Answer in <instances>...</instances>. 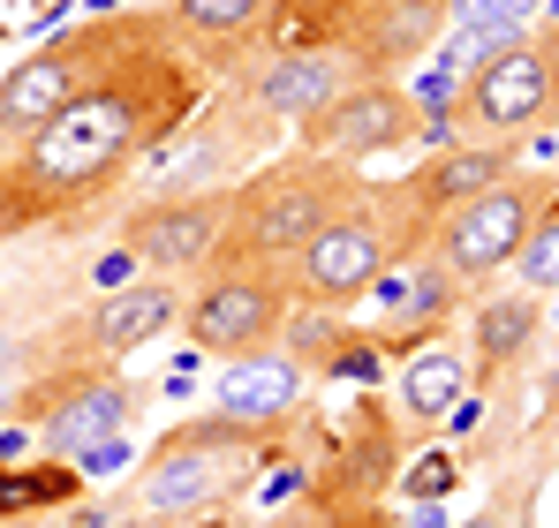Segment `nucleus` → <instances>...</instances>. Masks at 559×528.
Segmentation results:
<instances>
[{"instance_id": "nucleus-28", "label": "nucleus", "mask_w": 559, "mask_h": 528, "mask_svg": "<svg viewBox=\"0 0 559 528\" xmlns=\"http://www.w3.org/2000/svg\"><path fill=\"white\" fill-rule=\"evenodd\" d=\"M38 528H121V521H114L106 506H61L53 521H38Z\"/></svg>"}, {"instance_id": "nucleus-21", "label": "nucleus", "mask_w": 559, "mask_h": 528, "mask_svg": "<svg viewBox=\"0 0 559 528\" xmlns=\"http://www.w3.org/2000/svg\"><path fill=\"white\" fill-rule=\"evenodd\" d=\"M454 483H462V460H454L447 445H431V453H424V460L401 476V499H408V506H439Z\"/></svg>"}, {"instance_id": "nucleus-30", "label": "nucleus", "mask_w": 559, "mask_h": 528, "mask_svg": "<svg viewBox=\"0 0 559 528\" xmlns=\"http://www.w3.org/2000/svg\"><path fill=\"white\" fill-rule=\"evenodd\" d=\"M476 416H484V400H476V393H468L462 408H454V416H447V431H454V439H468V431H476Z\"/></svg>"}, {"instance_id": "nucleus-18", "label": "nucleus", "mask_w": 559, "mask_h": 528, "mask_svg": "<svg viewBox=\"0 0 559 528\" xmlns=\"http://www.w3.org/2000/svg\"><path fill=\"white\" fill-rule=\"evenodd\" d=\"M393 468H401V439H393L385 408H378V400H364V408H356V423H348V445H341V476H333V491L364 506L371 491H385V483H393Z\"/></svg>"}, {"instance_id": "nucleus-27", "label": "nucleus", "mask_w": 559, "mask_h": 528, "mask_svg": "<svg viewBox=\"0 0 559 528\" xmlns=\"http://www.w3.org/2000/svg\"><path fill=\"white\" fill-rule=\"evenodd\" d=\"M31 453H38V431H31V423H8V431H0V468H23Z\"/></svg>"}, {"instance_id": "nucleus-11", "label": "nucleus", "mask_w": 559, "mask_h": 528, "mask_svg": "<svg viewBox=\"0 0 559 528\" xmlns=\"http://www.w3.org/2000/svg\"><path fill=\"white\" fill-rule=\"evenodd\" d=\"M227 212H235V196H212V189L159 196V204H144V212L121 219V250H136V264H152L159 279H175V272H189V264H204L219 250Z\"/></svg>"}, {"instance_id": "nucleus-23", "label": "nucleus", "mask_w": 559, "mask_h": 528, "mask_svg": "<svg viewBox=\"0 0 559 528\" xmlns=\"http://www.w3.org/2000/svg\"><path fill=\"white\" fill-rule=\"evenodd\" d=\"M537 8L545 0H447L454 23H491V31H522V23H537Z\"/></svg>"}, {"instance_id": "nucleus-34", "label": "nucleus", "mask_w": 559, "mask_h": 528, "mask_svg": "<svg viewBox=\"0 0 559 528\" xmlns=\"http://www.w3.org/2000/svg\"><path fill=\"white\" fill-rule=\"evenodd\" d=\"M545 416L559 423V370H552V393H545Z\"/></svg>"}, {"instance_id": "nucleus-31", "label": "nucleus", "mask_w": 559, "mask_h": 528, "mask_svg": "<svg viewBox=\"0 0 559 528\" xmlns=\"http://www.w3.org/2000/svg\"><path fill=\"white\" fill-rule=\"evenodd\" d=\"M295 483H302V468H280L273 483H265V506H273V499H287V491H295Z\"/></svg>"}, {"instance_id": "nucleus-33", "label": "nucleus", "mask_w": 559, "mask_h": 528, "mask_svg": "<svg viewBox=\"0 0 559 528\" xmlns=\"http://www.w3.org/2000/svg\"><path fill=\"white\" fill-rule=\"evenodd\" d=\"M8 400H15V370H0V408H8Z\"/></svg>"}, {"instance_id": "nucleus-15", "label": "nucleus", "mask_w": 559, "mask_h": 528, "mask_svg": "<svg viewBox=\"0 0 559 528\" xmlns=\"http://www.w3.org/2000/svg\"><path fill=\"white\" fill-rule=\"evenodd\" d=\"M341 91H348V61H341V53H273V61L258 69L250 98H258L265 113H280V121H310V113L333 106Z\"/></svg>"}, {"instance_id": "nucleus-3", "label": "nucleus", "mask_w": 559, "mask_h": 528, "mask_svg": "<svg viewBox=\"0 0 559 528\" xmlns=\"http://www.w3.org/2000/svg\"><path fill=\"white\" fill-rule=\"evenodd\" d=\"M364 189L348 167L333 159H295V167H273L265 181H250L227 212V235L212 257H295L318 227H333L341 212H356Z\"/></svg>"}, {"instance_id": "nucleus-22", "label": "nucleus", "mask_w": 559, "mask_h": 528, "mask_svg": "<svg viewBox=\"0 0 559 528\" xmlns=\"http://www.w3.org/2000/svg\"><path fill=\"white\" fill-rule=\"evenodd\" d=\"M318 370H325V385H378L385 377V355H378V340H341Z\"/></svg>"}, {"instance_id": "nucleus-35", "label": "nucleus", "mask_w": 559, "mask_h": 528, "mask_svg": "<svg viewBox=\"0 0 559 528\" xmlns=\"http://www.w3.org/2000/svg\"><path fill=\"white\" fill-rule=\"evenodd\" d=\"M84 15H114V0H84Z\"/></svg>"}, {"instance_id": "nucleus-4", "label": "nucleus", "mask_w": 559, "mask_h": 528, "mask_svg": "<svg viewBox=\"0 0 559 528\" xmlns=\"http://www.w3.org/2000/svg\"><path fill=\"white\" fill-rule=\"evenodd\" d=\"M295 317V287L273 272V257H212L204 295L189 302V348L197 355H258L280 340V325Z\"/></svg>"}, {"instance_id": "nucleus-37", "label": "nucleus", "mask_w": 559, "mask_h": 528, "mask_svg": "<svg viewBox=\"0 0 559 528\" xmlns=\"http://www.w3.org/2000/svg\"><path fill=\"white\" fill-rule=\"evenodd\" d=\"M552 23H559V0H552Z\"/></svg>"}, {"instance_id": "nucleus-17", "label": "nucleus", "mask_w": 559, "mask_h": 528, "mask_svg": "<svg viewBox=\"0 0 559 528\" xmlns=\"http://www.w3.org/2000/svg\"><path fill=\"white\" fill-rule=\"evenodd\" d=\"M468 393H476V385H468V362L454 348H439V340L401 362V416H408V423H447Z\"/></svg>"}, {"instance_id": "nucleus-2", "label": "nucleus", "mask_w": 559, "mask_h": 528, "mask_svg": "<svg viewBox=\"0 0 559 528\" xmlns=\"http://www.w3.org/2000/svg\"><path fill=\"white\" fill-rule=\"evenodd\" d=\"M280 453H287V423H235L212 408L144 460V476L129 483L121 506L136 528H212Z\"/></svg>"}, {"instance_id": "nucleus-25", "label": "nucleus", "mask_w": 559, "mask_h": 528, "mask_svg": "<svg viewBox=\"0 0 559 528\" xmlns=\"http://www.w3.org/2000/svg\"><path fill=\"white\" fill-rule=\"evenodd\" d=\"M38 506H31V483H23V468H0V521H31Z\"/></svg>"}, {"instance_id": "nucleus-19", "label": "nucleus", "mask_w": 559, "mask_h": 528, "mask_svg": "<svg viewBox=\"0 0 559 528\" xmlns=\"http://www.w3.org/2000/svg\"><path fill=\"white\" fill-rule=\"evenodd\" d=\"M265 8H273V0H175V23L197 31V38H235V31H250Z\"/></svg>"}, {"instance_id": "nucleus-14", "label": "nucleus", "mask_w": 559, "mask_h": 528, "mask_svg": "<svg viewBox=\"0 0 559 528\" xmlns=\"http://www.w3.org/2000/svg\"><path fill=\"white\" fill-rule=\"evenodd\" d=\"M175 310H182L175 279H129V287H114L92 317H84V348L92 355H129V348H144V340H159V333L175 325Z\"/></svg>"}, {"instance_id": "nucleus-24", "label": "nucleus", "mask_w": 559, "mask_h": 528, "mask_svg": "<svg viewBox=\"0 0 559 528\" xmlns=\"http://www.w3.org/2000/svg\"><path fill=\"white\" fill-rule=\"evenodd\" d=\"M129 460H136V445L121 439V431H114V439H98V445H84V453H76V468H84V476H114V468H129Z\"/></svg>"}, {"instance_id": "nucleus-5", "label": "nucleus", "mask_w": 559, "mask_h": 528, "mask_svg": "<svg viewBox=\"0 0 559 528\" xmlns=\"http://www.w3.org/2000/svg\"><path fill=\"white\" fill-rule=\"evenodd\" d=\"M468 129H491V136H522L537 121H559V23L552 31H522L507 53H491L476 76L462 84V113Z\"/></svg>"}, {"instance_id": "nucleus-6", "label": "nucleus", "mask_w": 559, "mask_h": 528, "mask_svg": "<svg viewBox=\"0 0 559 528\" xmlns=\"http://www.w3.org/2000/svg\"><path fill=\"white\" fill-rule=\"evenodd\" d=\"M552 204V189L537 175H507L499 189H484V196H468L462 212L439 227V264L454 272V279H491V272H507V264L522 257V242H530V227H537V212Z\"/></svg>"}, {"instance_id": "nucleus-32", "label": "nucleus", "mask_w": 559, "mask_h": 528, "mask_svg": "<svg viewBox=\"0 0 559 528\" xmlns=\"http://www.w3.org/2000/svg\"><path fill=\"white\" fill-rule=\"evenodd\" d=\"M0 370H23V348H15L8 333H0Z\"/></svg>"}, {"instance_id": "nucleus-38", "label": "nucleus", "mask_w": 559, "mask_h": 528, "mask_svg": "<svg viewBox=\"0 0 559 528\" xmlns=\"http://www.w3.org/2000/svg\"><path fill=\"white\" fill-rule=\"evenodd\" d=\"M0 38H8V23H0Z\"/></svg>"}, {"instance_id": "nucleus-20", "label": "nucleus", "mask_w": 559, "mask_h": 528, "mask_svg": "<svg viewBox=\"0 0 559 528\" xmlns=\"http://www.w3.org/2000/svg\"><path fill=\"white\" fill-rule=\"evenodd\" d=\"M341 340H348L341 310H295V317L280 325V355H295V362H325Z\"/></svg>"}, {"instance_id": "nucleus-26", "label": "nucleus", "mask_w": 559, "mask_h": 528, "mask_svg": "<svg viewBox=\"0 0 559 528\" xmlns=\"http://www.w3.org/2000/svg\"><path fill=\"white\" fill-rule=\"evenodd\" d=\"M92 279L106 287V295H114V287H129V279H136V250H106V257L92 264Z\"/></svg>"}, {"instance_id": "nucleus-9", "label": "nucleus", "mask_w": 559, "mask_h": 528, "mask_svg": "<svg viewBox=\"0 0 559 528\" xmlns=\"http://www.w3.org/2000/svg\"><path fill=\"white\" fill-rule=\"evenodd\" d=\"M514 152H522V144H447L439 159H424L416 175L401 181L393 196H378V204L401 219V242H416L424 227H447V204L462 212L468 196L499 189V181L514 175Z\"/></svg>"}, {"instance_id": "nucleus-1", "label": "nucleus", "mask_w": 559, "mask_h": 528, "mask_svg": "<svg viewBox=\"0 0 559 528\" xmlns=\"http://www.w3.org/2000/svg\"><path fill=\"white\" fill-rule=\"evenodd\" d=\"M197 91L204 84L144 23L114 15L98 69L15 144V159H0V235L61 219V212L106 196L136 159H159L167 136L197 113Z\"/></svg>"}, {"instance_id": "nucleus-36", "label": "nucleus", "mask_w": 559, "mask_h": 528, "mask_svg": "<svg viewBox=\"0 0 559 528\" xmlns=\"http://www.w3.org/2000/svg\"><path fill=\"white\" fill-rule=\"evenodd\" d=\"M265 528H302V514H280V521H265Z\"/></svg>"}, {"instance_id": "nucleus-8", "label": "nucleus", "mask_w": 559, "mask_h": 528, "mask_svg": "<svg viewBox=\"0 0 559 528\" xmlns=\"http://www.w3.org/2000/svg\"><path fill=\"white\" fill-rule=\"evenodd\" d=\"M106 38H114V15H98V23L69 31V38H46L38 53H23V61L0 76V159H15V144L92 76L98 53H106Z\"/></svg>"}, {"instance_id": "nucleus-29", "label": "nucleus", "mask_w": 559, "mask_h": 528, "mask_svg": "<svg viewBox=\"0 0 559 528\" xmlns=\"http://www.w3.org/2000/svg\"><path fill=\"white\" fill-rule=\"evenodd\" d=\"M462 528H514V514H507V491H499V499H491L484 514H468Z\"/></svg>"}, {"instance_id": "nucleus-16", "label": "nucleus", "mask_w": 559, "mask_h": 528, "mask_svg": "<svg viewBox=\"0 0 559 528\" xmlns=\"http://www.w3.org/2000/svg\"><path fill=\"white\" fill-rule=\"evenodd\" d=\"M537 295L522 287V295H491L484 310H476V362H468V385H491L499 370H514L522 355H530V340H537Z\"/></svg>"}, {"instance_id": "nucleus-13", "label": "nucleus", "mask_w": 559, "mask_h": 528, "mask_svg": "<svg viewBox=\"0 0 559 528\" xmlns=\"http://www.w3.org/2000/svg\"><path fill=\"white\" fill-rule=\"evenodd\" d=\"M295 400H302V362L295 355H273V348L235 355L227 377L212 385V408L235 416V423H287Z\"/></svg>"}, {"instance_id": "nucleus-10", "label": "nucleus", "mask_w": 559, "mask_h": 528, "mask_svg": "<svg viewBox=\"0 0 559 528\" xmlns=\"http://www.w3.org/2000/svg\"><path fill=\"white\" fill-rule=\"evenodd\" d=\"M378 272H385V235H378L371 196L356 212H341L333 227H318L302 250H295V287L318 302V310H348L356 295H371Z\"/></svg>"}, {"instance_id": "nucleus-7", "label": "nucleus", "mask_w": 559, "mask_h": 528, "mask_svg": "<svg viewBox=\"0 0 559 528\" xmlns=\"http://www.w3.org/2000/svg\"><path fill=\"white\" fill-rule=\"evenodd\" d=\"M416 136H424L416 98L401 84H385V76H356L333 106H318V113L302 121L310 159H333V167H364V159L393 152V144H416Z\"/></svg>"}, {"instance_id": "nucleus-12", "label": "nucleus", "mask_w": 559, "mask_h": 528, "mask_svg": "<svg viewBox=\"0 0 559 528\" xmlns=\"http://www.w3.org/2000/svg\"><path fill=\"white\" fill-rule=\"evenodd\" d=\"M136 408H144V393H136L129 377H61V385H53V408H46V423H38V439H46L53 460H76L84 445L129 431Z\"/></svg>"}]
</instances>
